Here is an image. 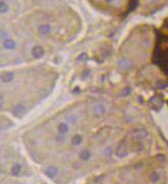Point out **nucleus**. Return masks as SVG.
I'll use <instances>...</instances> for the list:
<instances>
[{"mask_svg": "<svg viewBox=\"0 0 168 184\" xmlns=\"http://www.w3.org/2000/svg\"><path fill=\"white\" fill-rule=\"evenodd\" d=\"M93 113H94L95 116H97V117H102V116L106 113L105 105H104L103 103H100V102L95 103L94 106H93Z\"/></svg>", "mask_w": 168, "mask_h": 184, "instance_id": "obj_4", "label": "nucleus"}, {"mask_svg": "<svg viewBox=\"0 0 168 184\" xmlns=\"http://www.w3.org/2000/svg\"><path fill=\"white\" fill-rule=\"evenodd\" d=\"M71 144L72 145H80L81 143L83 142V137L82 135L80 134H76V135H73V137L71 138Z\"/></svg>", "mask_w": 168, "mask_h": 184, "instance_id": "obj_12", "label": "nucleus"}, {"mask_svg": "<svg viewBox=\"0 0 168 184\" xmlns=\"http://www.w3.org/2000/svg\"><path fill=\"white\" fill-rule=\"evenodd\" d=\"M105 1H107V2H111V1H113V0H105Z\"/></svg>", "mask_w": 168, "mask_h": 184, "instance_id": "obj_22", "label": "nucleus"}, {"mask_svg": "<svg viewBox=\"0 0 168 184\" xmlns=\"http://www.w3.org/2000/svg\"><path fill=\"white\" fill-rule=\"evenodd\" d=\"M45 174L49 178H54L57 174H58V169L55 166H49L48 168H46Z\"/></svg>", "mask_w": 168, "mask_h": 184, "instance_id": "obj_6", "label": "nucleus"}, {"mask_svg": "<svg viewBox=\"0 0 168 184\" xmlns=\"http://www.w3.org/2000/svg\"><path fill=\"white\" fill-rule=\"evenodd\" d=\"M150 179H151L153 182H157L158 180H159V175H158L157 173H155V172H154V173H152L151 176H150Z\"/></svg>", "mask_w": 168, "mask_h": 184, "instance_id": "obj_18", "label": "nucleus"}, {"mask_svg": "<svg viewBox=\"0 0 168 184\" xmlns=\"http://www.w3.org/2000/svg\"><path fill=\"white\" fill-rule=\"evenodd\" d=\"M66 121L68 124H74L76 123V121H78V117H76V115H69L68 117L66 118Z\"/></svg>", "mask_w": 168, "mask_h": 184, "instance_id": "obj_16", "label": "nucleus"}, {"mask_svg": "<svg viewBox=\"0 0 168 184\" xmlns=\"http://www.w3.org/2000/svg\"><path fill=\"white\" fill-rule=\"evenodd\" d=\"M12 79H13V73H11V72H4V73H2V75H1V81H2L3 83L11 82Z\"/></svg>", "mask_w": 168, "mask_h": 184, "instance_id": "obj_8", "label": "nucleus"}, {"mask_svg": "<svg viewBox=\"0 0 168 184\" xmlns=\"http://www.w3.org/2000/svg\"><path fill=\"white\" fill-rule=\"evenodd\" d=\"M3 47H4L5 49H8V50L14 49L15 42L13 41L12 39H6V40H4V42H3Z\"/></svg>", "mask_w": 168, "mask_h": 184, "instance_id": "obj_10", "label": "nucleus"}, {"mask_svg": "<svg viewBox=\"0 0 168 184\" xmlns=\"http://www.w3.org/2000/svg\"><path fill=\"white\" fill-rule=\"evenodd\" d=\"M1 37H2V38H4V40H6L7 37H8V33H7L5 30H2V31H1Z\"/></svg>", "mask_w": 168, "mask_h": 184, "instance_id": "obj_21", "label": "nucleus"}, {"mask_svg": "<svg viewBox=\"0 0 168 184\" xmlns=\"http://www.w3.org/2000/svg\"><path fill=\"white\" fill-rule=\"evenodd\" d=\"M0 9H1V12L2 13H5L8 11L9 7L8 5L6 4V2H4V1H1V3H0Z\"/></svg>", "mask_w": 168, "mask_h": 184, "instance_id": "obj_17", "label": "nucleus"}, {"mask_svg": "<svg viewBox=\"0 0 168 184\" xmlns=\"http://www.w3.org/2000/svg\"><path fill=\"white\" fill-rule=\"evenodd\" d=\"M139 2H138V0H132L130 2H129L128 4V7H127L126 9V12H125V14H127V13L129 12H132V10H135V9L137 8V6H138Z\"/></svg>", "mask_w": 168, "mask_h": 184, "instance_id": "obj_14", "label": "nucleus"}, {"mask_svg": "<svg viewBox=\"0 0 168 184\" xmlns=\"http://www.w3.org/2000/svg\"><path fill=\"white\" fill-rule=\"evenodd\" d=\"M27 114V108L23 104H16L12 108V115L16 118H23Z\"/></svg>", "mask_w": 168, "mask_h": 184, "instance_id": "obj_2", "label": "nucleus"}, {"mask_svg": "<svg viewBox=\"0 0 168 184\" xmlns=\"http://www.w3.org/2000/svg\"><path fill=\"white\" fill-rule=\"evenodd\" d=\"M39 33L41 35H48L50 32H51V26L50 25H41V26L39 27Z\"/></svg>", "mask_w": 168, "mask_h": 184, "instance_id": "obj_9", "label": "nucleus"}, {"mask_svg": "<svg viewBox=\"0 0 168 184\" xmlns=\"http://www.w3.org/2000/svg\"><path fill=\"white\" fill-rule=\"evenodd\" d=\"M20 171H22V166H20V164H14L12 167H11L10 173L12 176H18L20 173Z\"/></svg>", "mask_w": 168, "mask_h": 184, "instance_id": "obj_11", "label": "nucleus"}, {"mask_svg": "<svg viewBox=\"0 0 168 184\" xmlns=\"http://www.w3.org/2000/svg\"><path fill=\"white\" fill-rule=\"evenodd\" d=\"M69 130V127L66 123H60L58 125V131L60 134H66Z\"/></svg>", "mask_w": 168, "mask_h": 184, "instance_id": "obj_15", "label": "nucleus"}, {"mask_svg": "<svg viewBox=\"0 0 168 184\" xmlns=\"http://www.w3.org/2000/svg\"><path fill=\"white\" fill-rule=\"evenodd\" d=\"M147 136H148V132H147L145 129H136V130H134L132 133V140H135L136 142H141V141L144 140Z\"/></svg>", "mask_w": 168, "mask_h": 184, "instance_id": "obj_1", "label": "nucleus"}, {"mask_svg": "<svg viewBox=\"0 0 168 184\" xmlns=\"http://www.w3.org/2000/svg\"><path fill=\"white\" fill-rule=\"evenodd\" d=\"M115 154H116V156H118V158H123V156H126V154H127L126 141L122 140L120 143H119L118 146H117V148H116V152H115Z\"/></svg>", "mask_w": 168, "mask_h": 184, "instance_id": "obj_3", "label": "nucleus"}, {"mask_svg": "<svg viewBox=\"0 0 168 184\" xmlns=\"http://www.w3.org/2000/svg\"><path fill=\"white\" fill-rule=\"evenodd\" d=\"M56 140H57V141L65 140V134H60V133H59V134L56 136Z\"/></svg>", "mask_w": 168, "mask_h": 184, "instance_id": "obj_19", "label": "nucleus"}, {"mask_svg": "<svg viewBox=\"0 0 168 184\" xmlns=\"http://www.w3.org/2000/svg\"><path fill=\"white\" fill-rule=\"evenodd\" d=\"M91 156H92V154H91V152L88 150H82L80 154V158L82 159L83 161H89L91 159Z\"/></svg>", "mask_w": 168, "mask_h": 184, "instance_id": "obj_13", "label": "nucleus"}, {"mask_svg": "<svg viewBox=\"0 0 168 184\" xmlns=\"http://www.w3.org/2000/svg\"><path fill=\"white\" fill-rule=\"evenodd\" d=\"M32 54L35 59H41V57L44 55V49L41 47V46H36V47L33 48Z\"/></svg>", "mask_w": 168, "mask_h": 184, "instance_id": "obj_7", "label": "nucleus"}, {"mask_svg": "<svg viewBox=\"0 0 168 184\" xmlns=\"http://www.w3.org/2000/svg\"><path fill=\"white\" fill-rule=\"evenodd\" d=\"M118 65L120 69L127 71V70H130L132 68V63L129 61V59H120V61H118Z\"/></svg>", "mask_w": 168, "mask_h": 184, "instance_id": "obj_5", "label": "nucleus"}, {"mask_svg": "<svg viewBox=\"0 0 168 184\" xmlns=\"http://www.w3.org/2000/svg\"><path fill=\"white\" fill-rule=\"evenodd\" d=\"M87 57H87V54L82 53L81 55H79V57H78V59H79V61H86Z\"/></svg>", "mask_w": 168, "mask_h": 184, "instance_id": "obj_20", "label": "nucleus"}]
</instances>
